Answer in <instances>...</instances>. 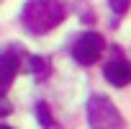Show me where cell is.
Wrapping results in <instances>:
<instances>
[{
  "instance_id": "obj_1",
  "label": "cell",
  "mask_w": 131,
  "mask_h": 129,
  "mask_svg": "<svg viewBox=\"0 0 131 129\" xmlns=\"http://www.w3.org/2000/svg\"><path fill=\"white\" fill-rule=\"evenodd\" d=\"M67 18V5L62 0H28L23 5L21 21L31 34H49Z\"/></svg>"
},
{
  "instance_id": "obj_2",
  "label": "cell",
  "mask_w": 131,
  "mask_h": 129,
  "mask_svg": "<svg viewBox=\"0 0 131 129\" xmlns=\"http://www.w3.org/2000/svg\"><path fill=\"white\" fill-rule=\"evenodd\" d=\"M88 121H90V129H123L121 111L103 93L90 96V101H88Z\"/></svg>"
},
{
  "instance_id": "obj_6",
  "label": "cell",
  "mask_w": 131,
  "mask_h": 129,
  "mask_svg": "<svg viewBox=\"0 0 131 129\" xmlns=\"http://www.w3.org/2000/svg\"><path fill=\"white\" fill-rule=\"evenodd\" d=\"M28 67H31V72H34L39 80H44V78L49 75V62L41 59V57H31V59H28Z\"/></svg>"
},
{
  "instance_id": "obj_5",
  "label": "cell",
  "mask_w": 131,
  "mask_h": 129,
  "mask_svg": "<svg viewBox=\"0 0 131 129\" xmlns=\"http://www.w3.org/2000/svg\"><path fill=\"white\" fill-rule=\"evenodd\" d=\"M103 75H105V80H108L111 85L123 88V85L131 83V64H128L123 57H116V59H111L105 67H103Z\"/></svg>"
},
{
  "instance_id": "obj_3",
  "label": "cell",
  "mask_w": 131,
  "mask_h": 129,
  "mask_svg": "<svg viewBox=\"0 0 131 129\" xmlns=\"http://www.w3.org/2000/svg\"><path fill=\"white\" fill-rule=\"evenodd\" d=\"M103 49H105L103 36H100L98 31H85V34H80L77 41L72 44V57H75V62H80V64L88 67V64H95V62L100 59Z\"/></svg>"
},
{
  "instance_id": "obj_7",
  "label": "cell",
  "mask_w": 131,
  "mask_h": 129,
  "mask_svg": "<svg viewBox=\"0 0 131 129\" xmlns=\"http://www.w3.org/2000/svg\"><path fill=\"white\" fill-rule=\"evenodd\" d=\"M36 116H39V121H41V126H54V119H51V111H49V106L41 101V103H36Z\"/></svg>"
},
{
  "instance_id": "obj_4",
  "label": "cell",
  "mask_w": 131,
  "mask_h": 129,
  "mask_svg": "<svg viewBox=\"0 0 131 129\" xmlns=\"http://www.w3.org/2000/svg\"><path fill=\"white\" fill-rule=\"evenodd\" d=\"M21 70V59L16 52H3L0 54V98L8 93V88L13 85L16 75Z\"/></svg>"
},
{
  "instance_id": "obj_10",
  "label": "cell",
  "mask_w": 131,
  "mask_h": 129,
  "mask_svg": "<svg viewBox=\"0 0 131 129\" xmlns=\"http://www.w3.org/2000/svg\"><path fill=\"white\" fill-rule=\"evenodd\" d=\"M0 129H13V126H5V124H0Z\"/></svg>"
},
{
  "instance_id": "obj_9",
  "label": "cell",
  "mask_w": 131,
  "mask_h": 129,
  "mask_svg": "<svg viewBox=\"0 0 131 129\" xmlns=\"http://www.w3.org/2000/svg\"><path fill=\"white\" fill-rule=\"evenodd\" d=\"M8 111H10V106H8V103H3V101H0V116H5Z\"/></svg>"
},
{
  "instance_id": "obj_8",
  "label": "cell",
  "mask_w": 131,
  "mask_h": 129,
  "mask_svg": "<svg viewBox=\"0 0 131 129\" xmlns=\"http://www.w3.org/2000/svg\"><path fill=\"white\" fill-rule=\"evenodd\" d=\"M108 5H111V11H113L116 16H123V13L131 8V0H108Z\"/></svg>"
}]
</instances>
